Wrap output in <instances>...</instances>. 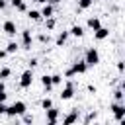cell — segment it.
I'll list each match as a JSON object with an SVG mask.
<instances>
[{
  "mask_svg": "<svg viewBox=\"0 0 125 125\" xmlns=\"http://www.w3.org/2000/svg\"><path fill=\"white\" fill-rule=\"evenodd\" d=\"M86 70H88V64H86L84 61H76V62H74V64L64 72V76H66V78H70V76H74V74H84Z\"/></svg>",
  "mask_w": 125,
  "mask_h": 125,
  "instance_id": "obj_1",
  "label": "cell"
},
{
  "mask_svg": "<svg viewBox=\"0 0 125 125\" xmlns=\"http://www.w3.org/2000/svg\"><path fill=\"white\" fill-rule=\"evenodd\" d=\"M23 113H25V104L23 102H14L10 107H6L8 117H16V115H23Z\"/></svg>",
  "mask_w": 125,
  "mask_h": 125,
  "instance_id": "obj_2",
  "label": "cell"
},
{
  "mask_svg": "<svg viewBox=\"0 0 125 125\" xmlns=\"http://www.w3.org/2000/svg\"><path fill=\"white\" fill-rule=\"evenodd\" d=\"M111 111H113V117H115L117 123H123V121H125V104H123V102L111 104Z\"/></svg>",
  "mask_w": 125,
  "mask_h": 125,
  "instance_id": "obj_3",
  "label": "cell"
},
{
  "mask_svg": "<svg viewBox=\"0 0 125 125\" xmlns=\"http://www.w3.org/2000/svg\"><path fill=\"white\" fill-rule=\"evenodd\" d=\"M84 62H86L88 66H96V64L100 62V53H98L96 49H88L86 55H84Z\"/></svg>",
  "mask_w": 125,
  "mask_h": 125,
  "instance_id": "obj_4",
  "label": "cell"
},
{
  "mask_svg": "<svg viewBox=\"0 0 125 125\" xmlns=\"http://www.w3.org/2000/svg\"><path fill=\"white\" fill-rule=\"evenodd\" d=\"M31 82H33V70L27 68V70H23V74H21V78H20V86H21V88H29Z\"/></svg>",
  "mask_w": 125,
  "mask_h": 125,
  "instance_id": "obj_5",
  "label": "cell"
},
{
  "mask_svg": "<svg viewBox=\"0 0 125 125\" xmlns=\"http://www.w3.org/2000/svg\"><path fill=\"white\" fill-rule=\"evenodd\" d=\"M72 96H74V84L72 82H66L64 88H62V92H61V98L62 100H70Z\"/></svg>",
  "mask_w": 125,
  "mask_h": 125,
  "instance_id": "obj_6",
  "label": "cell"
},
{
  "mask_svg": "<svg viewBox=\"0 0 125 125\" xmlns=\"http://www.w3.org/2000/svg\"><path fill=\"white\" fill-rule=\"evenodd\" d=\"M45 111H47V123H49V125H55V123L59 121V109L49 107V109H45Z\"/></svg>",
  "mask_w": 125,
  "mask_h": 125,
  "instance_id": "obj_7",
  "label": "cell"
},
{
  "mask_svg": "<svg viewBox=\"0 0 125 125\" xmlns=\"http://www.w3.org/2000/svg\"><path fill=\"white\" fill-rule=\"evenodd\" d=\"M31 41H33L31 31H29V29H23V31H21V43H23V49H31Z\"/></svg>",
  "mask_w": 125,
  "mask_h": 125,
  "instance_id": "obj_8",
  "label": "cell"
},
{
  "mask_svg": "<svg viewBox=\"0 0 125 125\" xmlns=\"http://www.w3.org/2000/svg\"><path fill=\"white\" fill-rule=\"evenodd\" d=\"M107 35H109V29H107V27H102V25H100V27L94 31V37H96L98 41H104Z\"/></svg>",
  "mask_w": 125,
  "mask_h": 125,
  "instance_id": "obj_9",
  "label": "cell"
},
{
  "mask_svg": "<svg viewBox=\"0 0 125 125\" xmlns=\"http://www.w3.org/2000/svg\"><path fill=\"white\" fill-rule=\"evenodd\" d=\"M2 27H4V33H6V35H16V23H14V21L8 20V21H4Z\"/></svg>",
  "mask_w": 125,
  "mask_h": 125,
  "instance_id": "obj_10",
  "label": "cell"
},
{
  "mask_svg": "<svg viewBox=\"0 0 125 125\" xmlns=\"http://www.w3.org/2000/svg\"><path fill=\"white\" fill-rule=\"evenodd\" d=\"M76 119H78V109H72V111H70V113L62 119V123H64V125H72Z\"/></svg>",
  "mask_w": 125,
  "mask_h": 125,
  "instance_id": "obj_11",
  "label": "cell"
},
{
  "mask_svg": "<svg viewBox=\"0 0 125 125\" xmlns=\"http://www.w3.org/2000/svg\"><path fill=\"white\" fill-rule=\"evenodd\" d=\"M68 35L82 37V35H84V27H82V25H72V27H70V31H68Z\"/></svg>",
  "mask_w": 125,
  "mask_h": 125,
  "instance_id": "obj_12",
  "label": "cell"
},
{
  "mask_svg": "<svg viewBox=\"0 0 125 125\" xmlns=\"http://www.w3.org/2000/svg\"><path fill=\"white\" fill-rule=\"evenodd\" d=\"M10 4H12L16 10H20V12H25V10H27V6H25L23 0H10Z\"/></svg>",
  "mask_w": 125,
  "mask_h": 125,
  "instance_id": "obj_13",
  "label": "cell"
},
{
  "mask_svg": "<svg viewBox=\"0 0 125 125\" xmlns=\"http://www.w3.org/2000/svg\"><path fill=\"white\" fill-rule=\"evenodd\" d=\"M66 39H68V31H61L59 37H57V47H62L66 43Z\"/></svg>",
  "mask_w": 125,
  "mask_h": 125,
  "instance_id": "obj_14",
  "label": "cell"
},
{
  "mask_svg": "<svg viewBox=\"0 0 125 125\" xmlns=\"http://www.w3.org/2000/svg\"><path fill=\"white\" fill-rule=\"evenodd\" d=\"M41 84H43L45 90H51V88H53V80H51V76H49V74L41 76Z\"/></svg>",
  "mask_w": 125,
  "mask_h": 125,
  "instance_id": "obj_15",
  "label": "cell"
},
{
  "mask_svg": "<svg viewBox=\"0 0 125 125\" xmlns=\"http://www.w3.org/2000/svg\"><path fill=\"white\" fill-rule=\"evenodd\" d=\"M41 16H43V18H51V16H53V6H51L49 2L43 6V10H41Z\"/></svg>",
  "mask_w": 125,
  "mask_h": 125,
  "instance_id": "obj_16",
  "label": "cell"
},
{
  "mask_svg": "<svg viewBox=\"0 0 125 125\" xmlns=\"http://www.w3.org/2000/svg\"><path fill=\"white\" fill-rule=\"evenodd\" d=\"M100 25H102L100 18H90V20H88V27H90V29H94V31H96Z\"/></svg>",
  "mask_w": 125,
  "mask_h": 125,
  "instance_id": "obj_17",
  "label": "cell"
},
{
  "mask_svg": "<svg viewBox=\"0 0 125 125\" xmlns=\"http://www.w3.org/2000/svg\"><path fill=\"white\" fill-rule=\"evenodd\" d=\"M27 18L33 20V21H39V20H41V12H39V10H29V12H27Z\"/></svg>",
  "mask_w": 125,
  "mask_h": 125,
  "instance_id": "obj_18",
  "label": "cell"
},
{
  "mask_svg": "<svg viewBox=\"0 0 125 125\" xmlns=\"http://www.w3.org/2000/svg\"><path fill=\"white\" fill-rule=\"evenodd\" d=\"M94 4V0H78V10H88Z\"/></svg>",
  "mask_w": 125,
  "mask_h": 125,
  "instance_id": "obj_19",
  "label": "cell"
},
{
  "mask_svg": "<svg viewBox=\"0 0 125 125\" xmlns=\"http://www.w3.org/2000/svg\"><path fill=\"white\" fill-rule=\"evenodd\" d=\"M6 51H8V53H16V51H18V43H16V41H10L8 47H6Z\"/></svg>",
  "mask_w": 125,
  "mask_h": 125,
  "instance_id": "obj_20",
  "label": "cell"
},
{
  "mask_svg": "<svg viewBox=\"0 0 125 125\" xmlns=\"http://www.w3.org/2000/svg\"><path fill=\"white\" fill-rule=\"evenodd\" d=\"M10 74H12V70H10V68H8V66H4V68H2V70H0V78H2V80H4V78H8V76H10Z\"/></svg>",
  "mask_w": 125,
  "mask_h": 125,
  "instance_id": "obj_21",
  "label": "cell"
},
{
  "mask_svg": "<svg viewBox=\"0 0 125 125\" xmlns=\"http://www.w3.org/2000/svg\"><path fill=\"white\" fill-rule=\"evenodd\" d=\"M113 96H115V100H117V102H123V96H125V94H123V90H121V88H117V90L113 92Z\"/></svg>",
  "mask_w": 125,
  "mask_h": 125,
  "instance_id": "obj_22",
  "label": "cell"
},
{
  "mask_svg": "<svg viewBox=\"0 0 125 125\" xmlns=\"http://www.w3.org/2000/svg\"><path fill=\"white\" fill-rule=\"evenodd\" d=\"M41 107H43V109H49V107H53V102H51V98H45V100L41 102Z\"/></svg>",
  "mask_w": 125,
  "mask_h": 125,
  "instance_id": "obj_23",
  "label": "cell"
},
{
  "mask_svg": "<svg viewBox=\"0 0 125 125\" xmlns=\"http://www.w3.org/2000/svg\"><path fill=\"white\" fill-rule=\"evenodd\" d=\"M45 20H47V23H45V25H47V29H53V27H55V23H57V21H55V18L51 16V18H45Z\"/></svg>",
  "mask_w": 125,
  "mask_h": 125,
  "instance_id": "obj_24",
  "label": "cell"
},
{
  "mask_svg": "<svg viewBox=\"0 0 125 125\" xmlns=\"http://www.w3.org/2000/svg\"><path fill=\"white\" fill-rule=\"evenodd\" d=\"M51 80H53V86H55V84H61V82H62V76H61V74H53Z\"/></svg>",
  "mask_w": 125,
  "mask_h": 125,
  "instance_id": "obj_25",
  "label": "cell"
},
{
  "mask_svg": "<svg viewBox=\"0 0 125 125\" xmlns=\"http://www.w3.org/2000/svg\"><path fill=\"white\" fill-rule=\"evenodd\" d=\"M23 121H25V123H31V121H33V115H27V113H23Z\"/></svg>",
  "mask_w": 125,
  "mask_h": 125,
  "instance_id": "obj_26",
  "label": "cell"
},
{
  "mask_svg": "<svg viewBox=\"0 0 125 125\" xmlns=\"http://www.w3.org/2000/svg\"><path fill=\"white\" fill-rule=\"evenodd\" d=\"M92 119H96V111H92V113L86 117V123H88V121H92Z\"/></svg>",
  "mask_w": 125,
  "mask_h": 125,
  "instance_id": "obj_27",
  "label": "cell"
},
{
  "mask_svg": "<svg viewBox=\"0 0 125 125\" xmlns=\"http://www.w3.org/2000/svg\"><path fill=\"white\" fill-rule=\"evenodd\" d=\"M2 94H6V86H4V82L0 80V96H2Z\"/></svg>",
  "mask_w": 125,
  "mask_h": 125,
  "instance_id": "obj_28",
  "label": "cell"
},
{
  "mask_svg": "<svg viewBox=\"0 0 125 125\" xmlns=\"http://www.w3.org/2000/svg\"><path fill=\"white\" fill-rule=\"evenodd\" d=\"M33 66H37V59H31L29 61V68H33Z\"/></svg>",
  "mask_w": 125,
  "mask_h": 125,
  "instance_id": "obj_29",
  "label": "cell"
},
{
  "mask_svg": "<svg viewBox=\"0 0 125 125\" xmlns=\"http://www.w3.org/2000/svg\"><path fill=\"white\" fill-rule=\"evenodd\" d=\"M2 113H6V105H4V102H0V115Z\"/></svg>",
  "mask_w": 125,
  "mask_h": 125,
  "instance_id": "obj_30",
  "label": "cell"
},
{
  "mask_svg": "<svg viewBox=\"0 0 125 125\" xmlns=\"http://www.w3.org/2000/svg\"><path fill=\"white\" fill-rule=\"evenodd\" d=\"M123 68H125V66H123V62L119 61V62H117V70H119V72H123Z\"/></svg>",
  "mask_w": 125,
  "mask_h": 125,
  "instance_id": "obj_31",
  "label": "cell"
},
{
  "mask_svg": "<svg viewBox=\"0 0 125 125\" xmlns=\"http://www.w3.org/2000/svg\"><path fill=\"white\" fill-rule=\"evenodd\" d=\"M6 6H8V2H6V0H0V10H4Z\"/></svg>",
  "mask_w": 125,
  "mask_h": 125,
  "instance_id": "obj_32",
  "label": "cell"
},
{
  "mask_svg": "<svg viewBox=\"0 0 125 125\" xmlns=\"http://www.w3.org/2000/svg\"><path fill=\"white\" fill-rule=\"evenodd\" d=\"M6 55H8V51H6V49H4V51H0V59H4Z\"/></svg>",
  "mask_w": 125,
  "mask_h": 125,
  "instance_id": "obj_33",
  "label": "cell"
},
{
  "mask_svg": "<svg viewBox=\"0 0 125 125\" xmlns=\"http://www.w3.org/2000/svg\"><path fill=\"white\" fill-rule=\"evenodd\" d=\"M33 2H37V4H47L49 0H33Z\"/></svg>",
  "mask_w": 125,
  "mask_h": 125,
  "instance_id": "obj_34",
  "label": "cell"
},
{
  "mask_svg": "<svg viewBox=\"0 0 125 125\" xmlns=\"http://www.w3.org/2000/svg\"><path fill=\"white\" fill-rule=\"evenodd\" d=\"M49 2H53V4H57V2H62V0H49Z\"/></svg>",
  "mask_w": 125,
  "mask_h": 125,
  "instance_id": "obj_35",
  "label": "cell"
}]
</instances>
